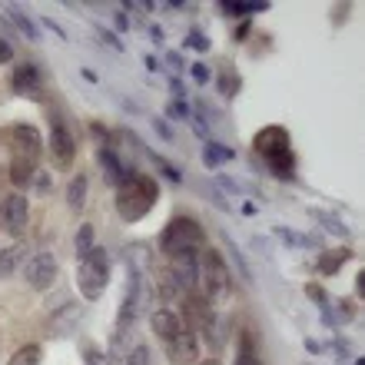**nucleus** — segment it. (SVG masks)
<instances>
[{"label": "nucleus", "mask_w": 365, "mask_h": 365, "mask_svg": "<svg viewBox=\"0 0 365 365\" xmlns=\"http://www.w3.org/2000/svg\"><path fill=\"white\" fill-rule=\"evenodd\" d=\"M14 60V43L7 37H0V63H10Z\"/></svg>", "instance_id": "42"}, {"label": "nucleus", "mask_w": 365, "mask_h": 365, "mask_svg": "<svg viewBox=\"0 0 365 365\" xmlns=\"http://www.w3.org/2000/svg\"><path fill=\"white\" fill-rule=\"evenodd\" d=\"M232 160H236V153H232L226 143L206 140V146H202V163H206V170H216L220 163H232Z\"/></svg>", "instance_id": "20"}, {"label": "nucleus", "mask_w": 365, "mask_h": 365, "mask_svg": "<svg viewBox=\"0 0 365 365\" xmlns=\"http://www.w3.org/2000/svg\"><path fill=\"white\" fill-rule=\"evenodd\" d=\"M80 359H83V365H113L110 362V356H106L103 349H96L90 339L80 342Z\"/></svg>", "instance_id": "29"}, {"label": "nucleus", "mask_w": 365, "mask_h": 365, "mask_svg": "<svg viewBox=\"0 0 365 365\" xmlns=\"http://www.w3.org/2000/svg\"><path fill=\"white\" fill-rule=\"evenodd\" d=\"M140 146H143V143H140ZM143 153L150 156V160H153L156 166H160V173H163L166 180L173 182V186H180V182H182V173H180V170H176L173 163H170V160H163V156H160V153H153V150H146V146H143Z\"/></svg>", "instance_id": "30"}, {"label": "nucleus", "mask_w": 365, "mask_h": 365, "mask_svg": "<svg viewBox=\"0 0 365 365\" xmlns=\"http://www.w3.org/2000/svg\"><path fill=\"white\" fill-rule=\"evenodd\" d=\"M80 73H83V80H90V83H96V73H93V70H87V67H83V70H80Z\"/></svg>", "instance_id": "52"}, {"label": "nucleus", "mask_w": 365, "mask_h": 365, "mask_svg": "<svg viewBox=\"0 0 365 365\" xmlns=\"http://www.w3.org/2000/svg\"><path fill=\"white\" fill-rule=\"evenodd\" d=\"M250 30H252V20L246 17V20H242V24H240V27L232 30V37H236V40H246V37H250Z\"/></svg>", "instance_id": "48"}, {"label": "nucleus", "mask_w": 365, "mask_h": 365, "mask_svg": "<svg viewBox=\"0 0 365 365\" xmlns=\"http://www.w3.org/2000/svg\"><path fill=\"white\" fill-rule=\"evenodd\" d=\"M57 256L53 252H37V256H30L27 262H24V279H27L30 289H37V292H47L53 282H57Z\"/></svg>", "instance_id": "10"}, {"label": "nucleus", "mask_w": 365, "mask_h": 365, "mask_svg": "<svg viewBox=\"0 0 365 365\" xmlns=\"http://www.w3.org/2000/svg\"><path fill=\"white\" fill-rule=\"evenodd\" d=\"M276 240L282 242V246H289V250H326L322 246V236H316V232H296V230H289V226H276Z\"/></svg>", "instance_id": "17"}, {"label": "nucleus", "mask_w": 365, "mask_h": 365, "mask_svg": "<svg viewBox=\"0 0 365 365\" xmlns=\"http://www.w3.org/2000/svg\"><path fill=\"white\" fill-rule=\"evenodd\" d=\"M87 192H90L87 173H77L73 180H70V186H67V206H70V210H73V212L83 210V202H87Z\"/></svg>", "instance_id": "22"}, {"label": "nucleus", "mask_w": 365, "mask_h": 365, "mask_svg": "<svg viewBox=\"0 0 365 365\" xmlns=\"http://www.w3.org/2000/svg\"><path fill=\"white\" fill-rule=\"evenodd\" d=\"M182 47H186V50H196V53H210L212 43H210V37H206V34H200V30H190V34L182 37Z\"/></svg>", "instance_id": "31"}, {"label": "nucleus", "mask_w": 365, "mask_h": 365, "mask_svg": "<svg viewBox=\"0 0 365 365\" xmlns=\"http://www.w3.org/2000/svg\"><path fill=\"white\" fill-rule=\"evenodd\" d=\"M196 365H222L220 359H206V362H196Z\"/></svg>", "instance_id": "53"}, {"label": "nucleus", "mask_w": 365, "mask_h": 365, "mask_svg": "<svg viewBox=\"0 0 365 365\" xmlns=\"http://www.w3.org/2000/svg\"><path fill=\"white\" fill-rule=\"evenodd\" d=\"M216 7L226 14V17H240V20H246V17H252V14H266L269 10V4H262V0H256V4H232V0H220Z\"/></svg>", "instance_id": "21"}, {"label": "nucleus", "mask_w": 365, "mask_h": 365, "mask_svg": "<svg viewBox=\"0 0 365 365\" xmlns=\"http://www.w3.org/2000/svg\"><path fill=\"white\" fill-rule=\"evenodd\" d=\"M220 93L226 96V100H232V96L240 93V73H232V70L220 73Z\"/></svg>", "instance_id": "32"}, {"label": "nucleus", "mask_w": 365, "mask_h": 365, "mask_svg": "<svg viewBox=\"0 0 365 365\" xmlns=\"http://www.w3.org/2000/svg\"><path fill=\"white\" fill-rule=\"evenodd\" d=\"M346 259H352V250L349 246H339V250H322L316 259V269L322 272V276H336L342 266H346Z\"/></svg>", "instance_id": "18"}, {"label": "nucleus", "mask_w": 365, "mask_h": 365, "mask_svg": "<svg viewBox=\"0 0 365 365\" xmlns=\"http://www.w3.org/2000/svg\"><path fill=\"white\" fill-rule=\"evenodd\" d=\"M113 27L116 30H130V27H133V20L126 17L123 10H113Z\"/></svg>", "instance_id": "44"}, {"label": "nucleus", "mask_w": 365, "mask_h": 365, "mask_svg": "<svg viewBox=\"0 0 365 365\" xmlns=\"http://www.w3.org/2000/svg\"><path fill=\"white\" fill-rule=\"evenodd\" d=\"M93 250H96V230L93 222H83L77 230V240H73V252H77V259H87Z\"/></svg>", "instance_id": "26"}, {"label": "nucleus", "mask_w": 365, "mask_h": 365, "mask_svg": "<svg viewBox=\"0 0 365 365\" xmlns=\"http://www.w3.org/2000/svg\"><path fill=\"white\" fill-rule=\"evenodd\" d=\"M10 90L17 96H40V90H43V73H40L37 63H20V67L10 73Z\"/></svg>", "instance_id": "15"}, {"label": "nucleus", "mask_w": 365, "mask_h": 365, "mask_svg": "<svg viewBox=\"0 0 365 365\" xmlns=\"http://www.w3.org/2000/svg\"><path fill=\"white\" fill-rule=\"evenodd\" d=\"M170 276L176 279V286L182 289V296L196 292V279H200V252H182L170 259Z\"/></svg>", "instance_id": "11"}, {"label": "nucleus", "mask_w": 365, "mask_h": 365, "mask_svg": "<svg viewBox=\"0 0 365 365\" xmlns=\"http://www.w3.org/2000/svg\"><path fill=\"white\" fill-rule=\"evenodd\" d=\"M252 150L262 160V166L269 170L276 180L292 182L296 180V150H292V136L286 126L269 123L252 136Z\"/></svg>", "instance_id": "1"}, {"label": "nucleus", "mask_w": 365, "mask_h": 365, "mask_svg": "<svg viewBox=\"0 0 365 365\" xmlns=\"http://www.w3.org/2000/svg\"><path fill=\"white\" fill-rule=\"evenodd\" d=\"M7 143H10V156H7L10 182H14V186H30L34 173H37L40 153H43V143H40L37 126L14 123L7 130Z\"/></svg>", "instance_id": "2"}, {"label": "nucleus", "mask_w": 365, "mask_h": 365, "mask_svg": "<svg viewBox=\"0 0 365 365\" xmlns=\"http://www.w3.org/2000/svg\"><path fill=\"white\" fill-rule=\"evenodd\" d=\"M96 163H100V170H103L106 186H113V190L126 180V176L133 173V166H126L113 146H100V150H96Z\"/></svg>", "instance_id": "14"}, {"label": "nucleus", "mask_w": 365, "mask_h": 365, "mask_svg": "<svg viewBox=\"0 0 365 365\" xmlns=\"http://www.w3.org/2000/svg\"><path fill=\"white\" fill-rule=\"evenodd\" d=\"M30 182H34V190L37 192H50V176L47 173H34V180Z\"/></svg>", "instance_id": "45"}, {"label": "nucleus", "mask_w": 365, "mask_h": 365, "mask_svg": "<svg viewBox=\"0 0 365 365\" xmlns=\"http://www.w3.org/2000/svg\"><path fill=\"white\" fill-rule=\"evenodd\" d=\"M216 232H220L222 246H226V252H230V256H232V262H236V269H240V276H242V279H246V282H250V286H252V269H250V259H246V256H242V250H240V246H236V242L230 240V232H226V230H216Z\"/></svg>", "instance_id": "24"}, {"label": "nucleus", "mask_w": 365, "mask_h": 365, "mask_svg": "<svg viewBox=\"0 0 365 365\" xmlns=\"http://www.w3.org/2000/svg\"><path fill=\"white\" fill-rule=\"evenodd\" d=\"M96 34H100V40H103V43H106V47H110V50H116V53H123V40H120V37H116V34H113V30H106V27H96Z\"/></svg>", "instance_id": "36"}, {"label": "nucleus", "mask_w": 365, "mask_h": 365, "mask_svg": "<svg viewBox=\"0 0 365 365\" xmlns=\"http://www.w3.org/2000/svg\"><path fill=\"white\" fill-rule=\"evenodd\" d=\"M166 359L173 365H196L200 359V339L192 329H182L180 336H173L166 342Z\"/></svg>", "instance_id": "13"}, {"label": "nucleus", "mask_w": 365, "mask_h": 365, "mask_svg": "<svg viewBox=\"0 0 365 365\" xmlns=\"http://www.w3.org/2000/svg\"><path fill=\"white\" fill-rule=\"evenodd\" d=\"M153 130H156V136H163V140H166V143H173V126H170V123H166V120H163V116H153Z\"/></svg>", "instance_id": "39"}, {"label": "nucleus", "mask_w": 365, "mask_h": 365, "mask_svg": "<svg viewBox=\"0 0 365 365\" xmlns=\"http://www.w3.org/2000/svg\"><path fill=\"white\" fill-rule=\"evenodd\" d=\"M40 362H43V346L40 342H27V346H20L10 356L7 365H40Z\"/></svg>", "instance_id": "27"}, {"label": "nucleus", "mask_w": 365, "mask_h": 365, "mask_svg": "<svg viewBox=\"0 0 365 365\" xmlns=\"http://www.w3.org/2000/svg\"><path fill=\"white\" fill-rule=\"evenodd\" d=\"M336 356L342 359V362H349V346H346V339H336Z\"/></svg>", "instance_id": "50"}, {"label": "nucleus", "mask_w": 365, "mask_h": 365, "mask_svg": "<svg viewBox=\"0 0 365 365\" xmlns=\"http://www.w3.org/2000/svg\"><path fill=\"white\" fill-rule=\"evenodd\" d=\"M150 40H153V43H163V40H166V34H163V27H160V24H153V27H150Z\"/></svg>", "instance_id": "49"}, {"label": "nucleus", "mask_w": 365, "mask_h": 365, "mask_svg": "<svg viewBox=\"0 0 365 365\" xmlns=\"http://www.w3.org/2000/svg\"><path fill=\"white\" fill-rule=\"evenodd\" d=\"M190 110H192V106L186 103V100H173V103L166 106V113L173 116V120H190Z\"/></svg>", "instance_id": "37"}, {"label": "nucleus", "mask_w": 365, "mask_h": 365, "mask_svg": "<svg viewBox=\"0 0 365 365\" xmlns=\"http://www.w3.org/2000/svg\"><path fill=\"white\" fill-rule=\"evenodd\" d=\"M309 212H312V220H316L319 226H322V230L329 232V236H339V240H346V236H352L346 222L339 220V216H332L329 210H309Z\"/></svg>", "instance_id": "23"}, {"label": "nucleus", "mask_w": 365, "mask_h": 365, "mask_svg": "<svg viewBox=\"0 0 365 365\" xmlns=\"http://www.w3.org/2000/svg\"><path fill=\"white\" fill-rule=\"evenodd\" d=\"M352 365H365V359H352Z\"/></svg>", "instance_id": "54"}, {"label": "nucleus", "mask_w": 365, "mask_h": 365, "mask_svg": "<svg viewBox=\"0 0 365 365\" xmlns=\"http://www.w3.org/2000/svg\"><path fill=\"white\" fill-rule=\"evenodd\" d=\"M160 250L170 259L182 256V252H202L206 250V230H202V222L192 220V216H173L163 226V232H160Z\"/></svg>", "instance_id": "4"}, {"label": "nucleus", "mask_w": 365, "mask_h": 365, "mask_svg": "<svg viewBox=\"0 0 365 365\" xmlns=\"http://www.w3.org/2000/svg\"><path fill=\"white\" fill-rule=\"evenodd\" d=\"M242 212H246V216H256V212H259V210H256L252 202H242Z\"/></svg>", "instance_id": "51"}, {"label": "nucleus", "mask_w": 365, "mask_h": 365, "mask_svg": "<svg viewBox=\"0 0 365 365\" xmlns=\"http://www.w3.org/2000/svg\"><path fill=\"white\" fill-rule=\"evenodd\" d=\"M202 192L210 196V202H212V206H216V210H222V212L230 210V200H226V196H222L220 190H212V186H202Z\"/></svg>", "instance_id": "40"}, {"label": "nucleus", "mask_w": 365, "mask_h": 365, "mask_svg": "<svg viewBox=\"0 0 365 365\" xmlns=\"http://www.w3.org/2000/svg\"><path fill=\"white\" fill-rule=\"evenodd\" d=\"M196 286H202V299L206 302H216V299L230 296V266L222 259V252L216 250H202L200 252V279H196Z\"/></svg>", "instance_id": "6"}, {"label": "nucleus", "mask_w": 365, "mask_h": 365, "mask_svg": "<svg viewBox=\"0 0 365 365\" xmlns=\"http://www.w3.org/2000/svg\"><path fill=\"white\" fill-rule=\"evenodd\" d=\"M170 90H173L176 100H190V96H186V87H182V80H180V77H170Z\"/></svg>", "instance_id": "47"}, {"label": "nucleus", "mask_w": 365, "mask_h": 365, "mask_svg": "<svg viewBox=\"0 0 365 365\" xmlns=\"http://www.w3.org/2000/svg\"><path fill=\"white\" fill-rule=\"evenodd\" d=\"M332 312H339L336 326H339V322H342V326H346V322H356V302H349V299H339Z\"/></svg>", "instance_id": "33"}, {"label": "nucleus", "mask_w": 365, "mask_h": 365, "mask_svg": "<svg viewBox=\"0 0 365 365\" xmlns=\"http://www.w3.org/2000/svg\"><path fill=\"white\" fill-rule=\"evenodd\" d=\"M110 282V252L96 246L87 259L77 262V289L87 302H100Z\"/></svg>", "instance_id": "5"}, {"label": "nucleus", "mask_w": 365, "mask_h": 365, "mask_svg": "<svg viewBox=\"0 0 365 365\" xmlns=\"http://www.w3.org/2000/svg\"><path fill=\"white\" fill-rule=\"evenodd\" d=\"M150 329L156 332V339H163V342H170L173 336H180L182 329V316L176 312V309L170 306H156L153 312H150Z\"/></svg>", "instance_id": "16"}, {"label": "nucleus", "mask_w": 365, "mask_h": 365, "mask_svg": "<svg viewBox=\"0 0 365 365\" xmlns=\"http://www.w3.org/2000/svg\"><path fill=\"white\" fill-rule=\"evenodd\" d=\"M156 200H160V182L153 176L146 173H130L120 186H116V196H113V206H116V216L123 222H140L153 212Z\"/></svg>", "instance_id": "3"}, {"label": "nucleus", "mask_w": 365, "mask_h": 365, "mask_svg": "<svg viewBox=\"0 0 365 365\" xmlns=\"http://www.w3.org/2000/svg\"><path fill=\"white\" fill-rule=\"evenodd\" d=\"M146 299H150V289L143 286V272L130 269L123 302H120V312H116V326H136L140 312H146Z\"/></svg>", "instance_id": "8"}, {"label": "nucleus", "mask_w": 365, "mask_h": 365, "mask_svg": "<svg viewBox=\"0 0 365 365\" xmlns=\"http://www.w3.org/2000/svg\"><path fill=\"white\" fill-rule=\"evenodd\" d=\"M190 77H192V83H200V87H202V83H210V80H212V73H210V67H206V63H192Z\"/></svg>", "instance_id": "38"}, {"label": "nucleus", "mask_w": 365, "mask_h": 365, "mask_svg": "<svg viewBox=\"0 0 365 365\" xmlns=\"http://www.w3.org/2000/svg\"><path fill=\"white\" fill-rule=\"evenodd\" d=\"M156 292H160V299H163V306L170 302V299H182V289L176 286V279L170 276V269L156 272Z\"/></svg>", "instance_id": "28"}, {"label": "nucleus", "mask_w": 365, "mask_h": 365, "mask_svg": "<svg viewBox=\"0 0 365 365\" xmlns=\"http://www.w3.org/2000/svg\"><path fill=\"white\" fill-rule=\"evenodd\" d=\"M30 222V202L24 192H10L0 200V230L10 232V236H24Z\"/></svg>", "instance_id": "9"}, {"label": "nucleus", "mask_w": 365, "mask_h": 365, "mask_svg": "<svg viewBox=\"0 0 365 365\" xmlns=\"http://www.w3.org/2000/svg\"><path fill=\"white\" fill-rule=\"evenodd\" d=\"M326 342H319V339H306V352L309 356H322V352H326Z\"/></svg>", "instance_id": "46"}, {"label": "nucleus", "mask_w": 365, "mask_h": 365, "mask_svg": "<svg viewBox=\"0 0 365 365\" xmlns=\"http://www.w3.org/2000/svg\"><path fill=\"white\" fill-rule=\"evenodd\" d=\"M212 182H220L226 192H242L240 182H232V176H226V173H216V180H212Z\"/></svg>", "instance_id": "41"}, {"label": "nucleus", "mask_w": 365, "mask_h": 365, "mask_svg": "<svg viewBox=\"0 0 365 365\" xmlns=\"http://www.w3.org/2000/svg\"><path fill=\"white\" fill-rule=\"evenodd\" d=\"M50 160L60 173L73 170V163H77V136L67 126V120L57 113H50Z\"/></svg>", "instance_id": "7"}, {"label": "nucleus", "mask_w": 365, "mask_h": 365, "mask_svg": "<svg viewBox=\"0 0 365 365\" xmlns=\"http://www.w3.org/2000/svg\"><path fill=\"white\" fill-rule=\"evenodd\" d=\"M40 24H43V27H47V30H50V34H57V37H60V40H67V30L60 27L57 20H50V17H40Z\"/></svg>", "instance_id": "43"}, {"label": "nucleus", "mask_w": 365, "mask_h": 365, "mask_svg": "<svg viewBox=\"0 0 365 365\" xmlns=\"http://www.w3.org/2000/svg\"><path fill=\"white\" fill-rule=\"evenodd\" d=\"M20 256H27V246H24V242H14V246H7V250H0V279L14 276Z\"/></svg>", "instance_id": "25"}, {"label": "nucleus", "mask_w": 365, "mask_h": 365, "mask_svg": "<svg viewBox=\"0 0 365 365\" xmlns=\"http://www.w3.org/2000/svg\"><path fill=\"white\" fill-rule=\"evenodd\" d=\"M126 365H153V352L146 346H136L130 356H126Z\"/></svg>", "instance_id": "35"}, {"label": "nucleus", "mask_w": 365, "mask_h": 365, "mask_svg": "<svg viewBox=\"0 0 365 365\" xmlns=\"http://www.w3.org/2000/svg\"><path fill=\"white\" fill-rule=\"evenodd\" d=\"M163 63L170 67V73H173V77L186 73V60H182L180 53H176V50H166V53H163Z\"/></svg>", "instance_id": "34"}, {"label": "nucleus", "mask_w": 365, "mask_h": 365, "mask_svg": "<svg viewBox=\"0 0 365 365\" xmlns=\"http://www.w3.org/2000/svg\"><path fill=\"white\" fill-rule=\"evenodd\" d=\"M80 319H83V309H80L77 302H63L60 309H53V312H50V322H47L50 339H70L77 332Z\"/></svg>", "instance_id": "12"}, {"label": "nucleus", "mask_w": 365, "mask_h": 365, "mask_svg": "<svg viewBox=\"0 0 365 365\" xmlns=\"http://www.w3.org/2000/svg\"><path fill=\"white\" fill-rule=\"evenodd\" d=\"M0 14H4V17L10 20V24H14V27L20 30V34H24V37L27 40H34V43H37L40 40V30H37V24H34V20L27 17V14H24V10H17L14 7V4H7V7L0 10Z\"/></svg>", "instance_id": "19"}]
</instances>
